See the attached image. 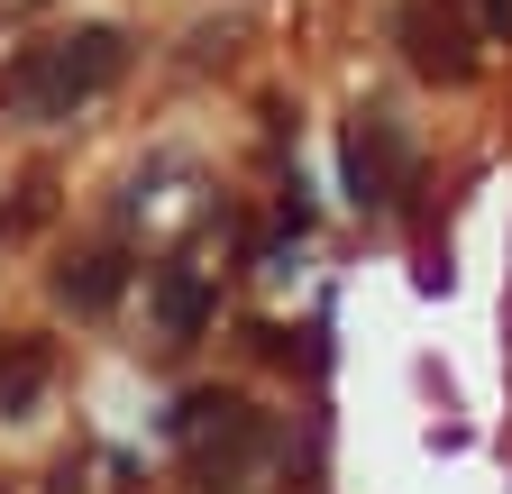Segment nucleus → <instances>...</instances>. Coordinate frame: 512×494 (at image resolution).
Here are the masks:
<instances>
[{"mask_svg": "<svg viewBox=\"0 0 512 494\" xmlns=\"http://www.w3.org/2000/svg\"><path fill=\"white\" fill-rule=\"evenodd\" d=\"M0 10H10V19H19V10H37V0H0Z\"/></svg>", "mask_w": 512, "mask_h": 494, "instance_id": "obj_8", "label": "nucleus"}, {"mask_svg": "<svg viewBox=\"0 0 512 494\" xmlns=\"http://www.w3.org/2000/svg\"><path fill=\"white\" fill-rule=\"evenodd\" d=\"M128 65V37L119 28H74V37H46V46H19L0 65V110L10 119H74L83 101H101Z\"/></svg>", "mask_w": 512, "mask_h": 494, "instance_id": "obj_1", "label": "nucleus"}, {"mask_svg": "<svg viewBox=\"0 0 512 494\" xmlns=\"http://www.w3.org/2000/svg\"><path fill=\"white\" fill-rule=\"evenodd\" d=\"M394 37H403V65L430 74V83H476V28L448 10V0H403L394 10Z\"/></svg>", "mask_w": 512, "mask_h": 494, "instance_id": "obj_3", "label": "nucleus"}, {"mask_svg": "<svg viewBox=\"0 0 512 494\" xmlns=\"http://www.w3.org/2000/svg\"><path fill=\"white\" fill-rule=\"evenodd\" d=\"M55 293L74 302V312H110V293H119V257H110V247H92V257H74V266L55 275Z\"/></svg>", "mask_w": 512, "mask_h": 494, "instance_id": "obj_7", "label": "nucleus"}, {"mask_svg": "<svg viewBox=\"0 0 512 494\" xmlns=\"http://www.w3.org/2000/svg\"><path fill=\"white\" fill-rule=\"evenodd\" d=\"M46 366H55V348H46V339H10V357H0V421H19V412L37 403Z\"/></svg>", "mask_w": 512, "mask_h": 494, "instance_id": "obj_6", "label": "nucleus"}, {"mask_svg": "<svg viewBox=\"0 0 512 494\" xmlns=\"http://www.w3.org/2000/svg\"><path fill=\"white\" fill-rule=\"evenodd\" d=\"M174 430H183V476H192V494H247V476L275 458L266 412H247L238 394H192L174 412Z\"/></svg>", "mask_w": 512, "mask_h": 494, "instance_id": "obj_2", "label": "nucleus"}, {"mask_svg": "<svg viewBox=\"0 0 512 494\" xmlns=\"http://www.w3.org/2000/svg\"><path fill=\"white\" fill-rule=\"evenodd\" d=\"M403 174H412L403 119H394V110H366L357 129H348V202H357V211H394Z\"/></svg>", "mask_w": 512, "mask_h": 494, "instance_id": "obj_4", "label": "nucleus"}, {"mask_svg": "<svg viewBox=\"0 0 512 494\" xmlns=\"http://www.w3.org/2000/svg\"><path fill=\"white\" fill-rule=\"evenodd\" d=\"M128 494H138V485H128Z\"/></svg>", "mask_w": 512, "mask_h": 494, "instance_id": "obj_9", "label": "nucleus"}, {"mask_svg": "<svg viewBox=\"0 0 512 494\" xmlns=\"http://www.w3.org/2000/svg\"><path fill=\"white\" fill-rule=\"evenodd\" d=\"M211 312H220V302H211V284L192 275V266H165V275H156V321H165V348H192Z\"/></svg>", "mask_w": 512, "mask_h": 494, "instance_id": "obj_5", "label": "nucleus"}]
</instances>
